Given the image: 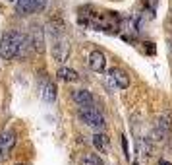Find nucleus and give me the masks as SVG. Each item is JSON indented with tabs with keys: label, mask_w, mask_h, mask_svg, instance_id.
<instances>
[{
	"label": "nucleus",
	"mask_w": 172,
	"mask_h": 165,
	"mask_svg": "<svg viewBox=\"0 0 172 165\" xmlns=\"http://www.w3.org/2000/svg\"><path fill=\"white\" fill-rule=\"evenodd\" d=\"M122 148H124V153H126V157L130 159V153H128V140H126V136H122Z\"/></svg>",
	"instance_id": "nucleus-16"
},
{
	"label": "nucleus",
	"mask_w": 172,
	"mask_h": 165,
	"mask_svg": "<svg viewBox=\"0 0 172 165\" xmlns=\"http://www.w3.org/2000/svg\"><path fill=\"white\" fill-rule=\"evenodd\" d=\"M105 66H107V58H105V54H102L101 51H93L89 54V68L93 72H102Z\"/></svg>",
	"instance_id": "nucleus-9"
},
{
	"label": "nucleus",
	"mask_w": 172,
	"mask_h": 165,
	"mask_svg": "<svg viewBox=\"0 0 172 165\" xmlns=\"http://www.w3.org/2000/svg\"><path fill=\"white\" fill-rule=\"evenodd\" d=\"M21 41L23 35L18 31H6L2 37H0V58L2 60H12L14 57L19 54L21 49Z\"/></svg>",
	"instance_id": "nucleus-1"
},
{
	"label": "nucleus",
	"mask_w": 172,
	"mask_h": 165,
	"mask_svg": "<svg viewBox=\"0 0 172 165\" xmlns=\"http://www.w3.org/2000/svg\"><path fill=\"white\" fill-rule=\"evenodd\" d=\"M79 117H81V120L91 126V128H95V130H102L107 126L105 123V117L101 115L99 109H95L93 105H89V107H79Z\"/></svg>",
	"instance_id": "nucleus-2"
},
{
	"label": "nucleus",
	"mask_w": 172,
	"mask_h": 165,
	"mask_svg": "<svg viewBox=\"0 0 172 165\" xmlns=\"http://www.w3.org/2000/svg\"><path fill=\"white\" fill-rule=\"evenodd\" d=\"M81 165H105V163H102V159L97 153H85L81 157Z\"/></svg>",
	"instance_id": "nucleus-13"
},
{
	"label": "nucleus",
	"mask_w": 172,
	"mask_h": 165,
	"mask_svg": "<svg viewBox=\"0 0 172 165\" xmlns=\"http://www.w3.org/2000/svg\"><path fill=\"white\" fill-rule=\"evenodd\" d=\"M16 165H25V163H16Z\"/></svg>",
	"instance_id": "nucleus-18"
},
{
	"label": "nucleus",
	"mask_w": 172,
	"mask_h": 165,
	"mask_svg": "<svg viewBox=\"0 0 172 165\" xmlns=\"http://www.w3.org/2000/svg\"><path fill=\"white\" fill-rule=\"evenodd\" d=\"M16 140H18V136H16V132H12V130H6L2 136H0V151L4 153H10L12 151V148L16 146Z\"/></svg>",
	"instance_id": "nucleus-8"
},
{
	"label": "nucleus",
	"mask_w": 172,
	"mask_h": 165,
	"mask_svg": "<svg viewBox=\"0 0 172 165\" xmlns=\"http://www.w3.org/2000/svg\"><path fill=\"white\" fill-rule=\"evenodd\" d=\"M139 146H141V151H143V156H151V144H149V140H139Z\"/></svg>",
	"instance_id": "nucleus-15"
},
{
	"label": "nucleus",
	"mask_w": 172,
	"mask_h": 165,
	"mask_svg": "<svg viewBox=\"0 0 172 165\" xmlns=\"http://www.w3.org/2000/svg\"><path fill=\"white\" fill-rule=\"evenodd\" d=\"M49 0H16V8L21 16L25 14H33V12H39L47 6Z\"/></svg>",
	"instance_id": "nucleus-4"
},
{
	"label": "nucleus",
	"mask_w": 172,
	"mask_h": 165,
	"mask_svg": "<svg viewBox=\"0 0 172 165\" xmlns=\"http://www.w3.org/2000/svg\"><path fill=\"white\" fill-rule=\"evenodd\" d=\"M159 165H170V163H168V161H164V159H160V161H159Z\"/></svg>",
	"instance_id": "nucleus-17"
},
{
	"label": "nucleus",
	"mask_w": 172,
	"mask_h": 165,
	"mask_svg": "<svg viewBox=\"0 0 172 165\" xmlns=\"http://www.w3.org/2000/svg\"><path fill=\"white\" fill-rule=\"evenodd\" d=\"M44 99H47L49 103H52L54 99H56V85L52 82H49L47 87H44Z\"/></svg>",
	"instance_id": "nucleus-14"
},
{
	"label": "nucleus",
	"mask_w": 172,
	"mask_h": 165,
	"mask_svg": "<svg viewBox=\"0 0 172 165\" xmlns=\"http://www.w3.org/2000/svg\"><path fill=\"white\" fill-rule=\"evenodd\" d=\"M29 41H31V47L35 49L37 52H43L44 51V29H41L39 25H33L29 29Z\"/></svg>",
	"instance_id": "nucleus-6"
},
{
	"label": "nucleus",
	"mask_w": 172,
	"mask_h": 165,
	"mask_svg": "<svg viewBox=\"0 0 172 165\" xmlns=\"http://www.w3.org/2000/svg\"><path fill=\"white\" fill-rule=\"evenodd\" d=\"M170 128H172L170 115L168 113L160 115L159 120H157V124H155V136H157V140H166L168 134H170Z\"/></svg>",
	"instance_id": "nucleus-5"
},
{
	"label": "nucleus",
	"mask_w": 172,
	"mask_h": 165,
	"mask_svg": "<svg viewBox=\"0 0 172 165\" xmlns=\"http://www.w3.org/2000/svg\"><path fill=\"white\" fill-rule=\"evenodd\" d=\"M108 78L112 80V84L118 87V90H126V87L130 85V78H128V74H126L124 70L120 68H112L108 72Z\"/></svg>",
	"instance_id": "nucleus-7"
},
{
	"label": "nucleus",
	"mask_w": 172,
	"mask_h": 165,
	"mask_svg": "<svg viewBox=\"0 0 172 165\" xmlns=\"http://www.w3.org/2000/svg\"><path fill=\"white\" fill-rule=\"evenodd\" d=\"M93 146H95L99 151L105 153V151H108V150H110V140H108V136H107V134H101V132H99V134H95V136H93Z\"/></svg>",
	"instance_id": "nucleus-11"
},
{
	"label": "nucleus",
	"mask_w": 172,
	"mask_h": 165,
	"mask_svg": "<svg viewBox=\"0 0 172 165\" xmlns=\"http://www.w3.org/2000/svg\"><path fill=\"white\" fill-rule=\"evenodd\" d=\"M72 97H74V101H76L79 107H89V105H93V95H91L87 90H76Z\"/></svg>",
	"instance_id": "nucleus-10"
},
{
	"label": "nucleus",
	"mask_w": 172,
	"mask_h": 165,
	"mask_svg": "<svg viewBox=\"0 0 172 165\" xmlns=\"http://www.w3.org/2000/svg\"><path fill=\"white\" fill-rule=\"evenodd\" d=\"M10 2H12V0H10Z\"/></svg>",
	"instance_id": "nucleus-19"
},
{
	"label": "nucleus",
	"mask_w": 172,
	"mask_h": 165,
	"mask_svg": "<svg viewBox=\"0 0 172 165\" xmlns=\"http://www.w3.org/2000/svg\"><path fill=\"white\" fill-rule=\"evenodd\" d=\"M68 54H70V43H68V39L62 35H56L54 37V45H52V57L54 60L58 62H64L68 58Z\"/></svg>",
	"instance_id": "nucleus-3"
},
{
	"label": "nucleus",
	"mask_w": 172,
	"mask_h": 165,
	"mask_svg": "<svg viewBox=\"0 0 172 165\" xmlns=\"http://www.w3.org/2000/svg\"><path fill=\"white\" fill-rule=\"evenodd\" d=\"M56 76H58V80H62V82H77V80H79L77 72H76V70H72V68H66V66L58 68Z\"/></svg>",
	"instance_id": "nucleus-12"
}]
</instances>
